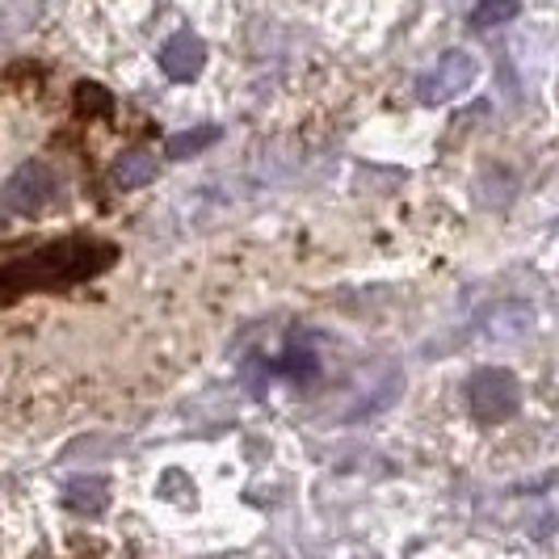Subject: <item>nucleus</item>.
I'll return each instance as SVG.
<instances>
[{"label": "nucleus", "instance_id": "423d86ee", "mask_svg": "<svg viewBox=\"0 0 559 559\" xmlns=\"http://www.w3.org/2000/svg\"><path fill=\"white\" fill-rule=\"evenodd\" d=\"M156 152H147V147H131V152H122L118 160H114L110 177L118 190H143L152 177H156Z\"/></svg>", "mask_w": 559, "mask_h": 559}, {"label": "nucleus", "instance_id": "f257e3e1", "mask_svg": "<svg viewBox=\"0 0 559 559\" xmlns=\"http://www.w3.org/2000/svg\"><path fill=\"white\" fill-rule=\"evenodd\" d=\"M118 257H122L118 245L81 231V236H68L59 245H43L17 261H4L0 265V308L17 304L26 295H38V290H63V286H76L84 278H97L110 265H118Z\"/></svg>", "mask_w": 559, "mask_h": 559}, {"label": "nucleus", "instance_id": "f03ea898", "mask_svg": "<svg viewBox=\"0 0 559 559\" xmlns=\"http://www.w3.org/2000/svg\"><path fill=\"white\" fill-rule=\"evenodd\" d=\"M479 81V59L463 47L442 51L438 63L417 81V102L420 106H447L454 97H467Z\"/></svg>", "mask_w": 559, "mask_h": 559}, {"label": "nucleus", "instance_id": "0eeeda50", "mask_svg": "<svg viewBox=\"0 0 559 559\" xmlns=\"http://www.w3.org/2000/svg\"><path fill=\"white\" fill-rule=\"evenodd\" d=\"M522 13V0H476L472 9V26L476 29H497L504 22H513Z\"/></svg>", "mask_w": 559, "mask_h": 559}, {"label": "nucleus", "instance_id": "1a4fd4ad", "mask_svg": "<svg viewBox=\"0 0 559 559\" xmlns=\"http://www.w3.org/2000/svg\"><path fill=\"white\" fill-rule=\"evenodd\" d=\"M63 497H68L72 509H81V513H88V509L97 513V509L106 504V484H102V479H72Z\"/></svg>", "mask_w": 559, "mask_h": 559}, {"label": "nucleus", "instance_id": "39448f33", "mask_svg": "<svg viewBox=\"0 0 559 559\" xmlns=\"http://www.w3.org/2000/svg\"><path fill=\"white\" fill-rule=\"evenodd\" d=\"M202 68H206V43L198 34H190V29H177L160 47V72H165L168 81L190 84L202 76Z\"/></svg>", "mask_w": 559, "mask_h": 559}, {"label": "nucleus", "instance_id": "6e6552de", "mask_svg": "<svg viewBox=\"0 0 559 559\" xmlns=\"http://www.w3.org/2000/svg\"><path fill=\"white\" fill-rule=\"evenodd\" d=\"M219 135H224L219 127H198V131H186V135H173V140L165 143V156H168V160L194 156V152H202V147H211V143L219 140Z\"/></svg>", "mask_w": 559, "mask_h": 559}, {"label": "nucleus", "instance_id": "20e7f679", "mask_svg": "<svg viewBox=\"0 0 559 559\" xmlns=\"http://www.w3.org/2000/svg\"><path fill=\"white\" fill-rule=\"evenodd\" d=\"M59 194V177L51 165L29 160L0 186V215H38Z\"/></svg>", "mask_w": 559, "mask_h": 559}, {"label": "nucleus", "instance_id": "7ed1b4c3", "mask_svg": "<svg viewBox=\"0 0 559 559\" xmlns=\"http://www.w3.org/2000/svg\"><path fill=\"white\" fill-rule=\"evenodd\" d=\"M467 404L479 420L497 425V420H509L522 404V388L513 379V370L504 366H479L476 374L467 379Z\"/></svg>", "mask_w": 559, "mask_h": 559}]
</instances>
